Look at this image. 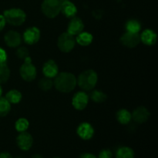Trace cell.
<instances>
[{
    "label": "cell",
    "mask_w": 158,
    "mask_h": 158,
    "mask_svg": "<svg viewBox=\"0 0 158 158\" xmlns=\"http://www.w3.org/2000/svg\"><path fill=\"white\" fill-rule=\"evenodd\" d=\"M77 84V78L75 76L68 72H63L57 74L53 82L56 89L64 94L70 93L73 90Z\"/></svg>",
    "instance_id": "1"
},
{
    "label": "cell",
    "mask_w": 158,
    "mask_h": 158,
    "mask_svg": "<svg viewBox=\"0 0 158 158\" xmlns=\"http://www.w3.org/2000/svg\"><path fill=\"white\" fill-rule=\"evenodd\" d=\"M98 80L97 73L94 69H86L79 75L77 84L83 90L90 91L95 87Z\"/></svg>",
    "instance_id": "2"
},
{
    "label": "cell",
    "mask_w": 158,
    "mask_h": 158,
    "mask_svg": "<svg viewBox=\"0 0 158 158\" xmlns=\"http://www.w3.org/2000/svg\"><path fill=\"white\" fill-rule=\"evenodd\" d=\"M6 23L12 26H19L25 23L26 19V15L24 11L19 8H12L6 9L3 13Z\"/></svg>",
    "instance_id": "3"
},
{
    "label": "cell",
    "mask_w": 158,
    "mask_h": 158,
    "mask_svg": "<svg viewBox=\"0 0 158 158\" xmlns=\"http://www.w3.org/2000/svg\"><path fill=\"white\" fill-rule=\"evenodd\" d=\"M42 12L49 19L56 18L61 10L60 0H44L41 6Z\"/></svg>",
    "instance_id": "4"
},
{
    "label": "cell",
    "mask_w": 158,
    "mask_h": 158,
    "mask_svg": "<svg viewBox=\"0 0 158 158\" xmlns=\"http://www.w3.org/2000/svg\"><path fill=\"white\" fill-rule=\"evenodd\" d=\"M19 73L22 78L27 82H31L36 77V68L32 63L30 57L24 60V63L19 69Z\"/></svg>",
    "instance_id": "5"
},
{
    "label": "cell",
    "mask_w": 158,
    "mask_h": 158,
    "mask_svg": "<svg viewBox=\"0 0 158 158\" xmlns=\"http://www.w3.org/2000/svg\"><path fill=\"white\" fill-rule=\"evenodd\" d=\"M76 45V39L69 32H63L59 36L57 46L60 50L63 52H69L73 49Z\"/></svg>",
    "instance_id": "6"
},
{
    "label": "cell",
    "mask_w": 158,
    "mask_h": 158,
    "mask_svg": "<svg viewBox=\"0 0 158 158\" xmlns=\"http://www.w3.org/2000/svg\"><path fill=\"white\" fill-rule=\"evenodd\" d=\"M120 43L127 48H134L140 43V36L139 33L126 32L120 38Z\"/></svg>",
    "instance_id": "7"
},
{
    "label": "cell",
    "mask_w": 158,
    "mask_h": 158,
    "mask_svg": "<svg viewBox=\"0 0 158 158\" xmlns=\"http://www.w3.org/2000/svg\"><path fill=\"white\" fill-rule=\"evenodd\" d=\"M16 143L19 148L23 151H27L30 150L33 143V138L30 134L27 132L20 133L16 137Z\"/></svg>",
    "instance_id": "8"
},
{
    "label": "cell",
    "mask_w": 158,
    "mask_h": 158,
    "mask_svg": "<svg viewBox=\"0 0 158 158\" xmlns=\"http://www.w3.org/2000/svg\"><path fill=\"white\" fill-rule=\"evenodd\" d=\"M40 29L35 26H32L26 29L23 33V40L29 45L35 44L40 39Z\"/></svg>",
    "instance_id": "9"
},
{
    "label": "cell",
    "mask_w": 158,
    "mask_h": 158,
    "mask_svg": "<svg viewBox=\"0 0 158 158\" xmlns=\"http://www.w3.org/2000/svg\"><path fill=\"white\" fill-rule=\"evenodd\" d=\"M89 102V97L85 92H78L72 99V104L77 110H83L86 107Z\"/></svg>",
    "instance_id": "10"
},
{
    "label": "cell",
    "mask_w": 158,
    "mask_h": 158,
    "mask_svg": "<svg viewBox=\"0 0 158 158\" xmlns=\"http://www.w3.org/2000/svg\"><path fill=\"white\" fill-rule=\"evenodd\" d=\"M77 132L79 137L84 140H90L94 135V127L90 123L86 122H83L79 125Z\"/></svg>",
    "instance_id": "11"
},
{
    "label": "cell",
    "mask_w": 158,
    "mask_h": 158,
    "mask_svg": "<svg viewBox=\"0 0 158 158\" xmlns=\"http://www.w3.org/2000/svg\"><path fill=\"white\" fill-rule=\"evenodd\" d=\"M150 112L144 106H139L136 108L134 110V112L131 114V117L133 120L137 123H143L149 119Z\"/></svg>",
    "instance_id": "12"
},
{
    "label": "cell",
    "mask_w": 158,
    "mask_h": 158,
    "mask_svg": "<svg viewBox=\"0 0 158 158\" xmlns=\"http://www.w3.org/2000/svg\"><path fill=\"white\" fill-rule=\"evenodd\" d=\"M4 40L8 46L15 48L21 44L22 37L21 35L16 31L10 30L5 34Z\"/></svg>",
    "instance_id": "13"
},
{
    "label": "cell",
    "mask_w": 158,
    "mask_h": 158,
    "mask_svg": "<svg viewBox=\"0 0 158 158\" xmlns=\"http://www.w3.org/2000/svg\"><path fill=\"white\" fill-rule=\"evenodd\" d=\"M83 29H84V24L81 19L78 17H73L68 25L67 32L73 35H77L83 32Z\"/></svg>",
    "instance_id": "14"
},
{
    "label": "cell",
    "mask_w": 158,
    "mask_h": 158,
    "mask_svg": "<svg viewBox=\"0 0 158 158\" xmlns=\"http://www.w3.org/2000/svg\"><path fill=\"white\" fill-rule=\"evenodd\" d=\"M43 73L45 77L49 78H54L59 73V68L56 63L53 60H48L44 63L43 67Z\"/></svg>",
    "instance_id": "15"
},
{
    "label": "cell",
    "mask_w": 158,
    "mask_h": 158,
    "mask_svg": "<svg viewBox=\"0 0 158 158\" xmlns=\"http://www.w3.org/2000/svg\"><path fill=\"white\" fill-rule=\"evenodd\" d=\"M60 12H63V15L67 18H73L75 17L77 12V6L70 1L65 0L61 2V10Z\"/></svg>",
    "instance_id": "16"
},
{
    "label": "cell",
    "mask_w": 158,
    "mask_h": 158,
    "mask_svg": "<svg viewBox=\"0 0 158 158\" xmlns=\"http://www.w3.org/2000/svg\"><path fill=\"white\" fill-rule=\"evenodd\" d=\"M140 36V42L143 43V44L147 45V46H152V45L155 44L157 42V34L155 32H154L151 29H145Z\"/></svg>",
    "instance_id": "17"
},
{
    "label": "cell",
    "mask_w": 158,
    "mask_h": 158,
    "mask_svg": "<svg viewBox=\"0 0 158 158\" xmlns=\"http://www.w3.org/2000/svg\"><path fill=\"white\" fill-rule=\"evenodd\" d=\"M94 40L93 35L87 32H82L78 34L76 38V42L82 46H87L92 43Z\"/></svg>",
    "instance_id": "18"
},
{
    "label": "cell",
    "mask_w": 158,
    "mask_h": 158,
    "mask_svg": "<svg viewBox=\"0 0 158 158\" xmlns=\"http://www.w3.org/2000/svg\"><path fill=\"white\" fill-rule=\"evenodd\" d=\"M117 120L120 123L123 125H126L131 122L132 120L131 117V114L126 109H120L118 112L117 113Z\"/></svg>",
    "instance_id": "19"
},
{
    "label": "cell",
    "mask_w": 158,
    "mask_h": 158,
    "mask_svg": "<svg viewBox=\"0 0 158 158\" xmlns=\"http://www.w3.org/2000/svg\"><path fill=\"white\" fill-rule=\"evenodd\" d=\"M22 98H23L22 94L17 89H11L6 95V100L10 103H13V104H16V103H19L21 101Z\"/></svg>",
    "instance_id": "20"
},
{
    "label": "cell",
    "mask_w": 158,
    "mask_h": 158,
    "mask_svg": "<svg viewBox=\"0 0 158 158\" xmlns=\"http://www.w3.org/2000/svg\"><path fill=\"white\" fill-rule=\"evenodd\" d=\"M116 158H134V151L129 147H121L116 152Z\"/></svg>",
    "instance_id": "21"
},
{
    "label": "cell",
    "mask_w": 158,
    "mask_h": 158,
    "mask_svg": "<svg viewBox=\"0 0 158 158\" xmlns=\"http://www.w3.org/2000/svg\"><path fill=\"white\" fill-rule=\"evenodd\" d=\"M10 77V69L6 63H0V84L5 83L9 80Z\"/></svg>",
    "instance_id": "22"
},
{
    "label": "cell",
    "mask_w": 158,
    "mask_h": 158,
    "mask_svg": "<svg viewBox=\"0 0 158 158\" xmlns=\"http://www.w3.org/2000/svg\"><path fill=\"white\" fill-rule=\"evenodd\" d=\"M125 28L127 29V32L138 33L141 29V25L137 20L130 19L125 24Z\"/></svg>",
    "instance_id": "23"
},
{
    "label": "cell",
    "mask_w": 158,
    "mask_h": 158,
    "mask_svg": "<svg viewBox=\"0 0 158 158\" xmlns=\"http://www.w3.org/2000/svg\"><path fill=\"white\" fill-rule=\"evenodd\" d=\"M11 110V103L6 97H0V117H6Z\"/></svg>",
    "instance_id": "24"
},
{
    "label": "cell",
    "mask_w": 158,
    "mask_h": 158,
    "mask_svg": "<svg viewBox=\"0 0 158 158\" xmlns=\"http://www.w3.org/2000/svg\"><path fill=\"white\" fill-rule=\"evenodd\" d=\"M91 100L97 103H101L106 101L107 96L101 90H94L90 94Z\"/></svg>",
    "instance_id": "25"
},
{
    "label": "cell",
    "mask_w": 158,
    "mask_h": 158,
    "mask_svg": "<svg viewBox=\"0 0 158 158\" xmlns=\"http://www.w3.org/2000/svg\"><path fill=\"white\" fill-rule=\"evenodd\" d=\"M39 87L43 91H49L52 89V86H53V82L51 80V78L49 77H43L41 80L39 81Z\"/></svg>",
    "instance_id": "26"
},
{
    "label": "cell",
    "mask_w": 158,
    "mask_h": 158,
    "mask_svg": "<svg viewBox=\"0 0 158 158\" xmlns=\"http://www.w3.org/2000/svg\"><path fill=\"white\" fill-rule=\"evenodd\" d=\"M29 123L27 119L26 118H19L16 120L15 123V128L18 132L22 133L26 131V130L29 128Z\"/></svg>",
    "instance_id": "27"
},
{
    "label": "cell",
    "mask_w": 158,
    "mask_h": 158,
    "mask_svg": "<svg viewBox=\"0 0 158 158\" xmlns=\"http://www.w3.org/2000/svg\"><path fill=\"white\" fill-rule=\"evenodd\" d=\"M16 56L21 60H25L29 56V51L25 46H21L16 51Z\"/></svg>",
    "instance_id": "28"
},
{
    "label": "cell",
    "mask_w": 158,
    "mask_h": 158,
    "mask_svg": "<svg viewBox=\"0 0 158 158\" xmlns=\"http://www.w3.org/2000/svg\"><path fill=\"white\" fill-rule=\"evenodd\" d=\"M113 154L110 150L109 149H103L99 154L97 158H112Z\"/></svg>",
    "instance_id": "29"
},
{
    "label": "cell",
    "mask_w": 158,
    "mask_h": 158,
    "mask_svg": "<svg viewBox=\"0 0 158 158\" xmlns=\"http://www.w3.org/2000/svg\"><path fill=\"white\" fill-rule=\"evenodd\" d=\"M6 60H7V54H6V52L2 48L0 47V63H6Z\"/></svg>",
    "instance_id": "30"
},
{
    "label": "cell",
    "mask_w": 158,
    "mask_h": 158,
    "mask_svg": "<svg viewBox=\"0 0 158 158\" xmlns=\"http://www.w3.org/2000/svg\"><path fill=\"white\" fill-rule=\"evenodd\" d=\"M6 21L4 15H0V31H2L3 29H4L5 26H6Z\"/></svg>",
    "instance_id": "31"
},
{
    "label": "cell",
    "mask_w": 158,
    "mask_h": 158,
    "mask_svg": "<svg viewBox=\"0 0 158 158\" xmlns=\"http://www.w3.org/2000/svg\"><path fill=\"white\" fill-rule=\"evenodd\" d=\"M79 158H97L94 154H90V153H84L82 154Z\"/></svg>",
    "instance_id": "32"
},
{
    "label": "cell",
    "mask_w": 158,
    "mask_h": 158,
    "mask_svg": "<svg viewBox=\"0 0 158 158\" xmlns=\"http://www.w3.org/2000/svg\"><path fill=\"white\" fill-rule=\"evenodd\" d=\"M0 158H12V155L8 152L0 153Z\"/></svg>",
    "instance_id": "33"
},
{
    "label": "cell",
    "mask_w": 158,
    "mask_h": 158,
    "mask_svg": "<svg viewBox=\"0 0 158 158\" xmlns=\"http://www.w3.org/2000/svg\"><path fill=\"white\" fill-rule=\"evenodd\" d=\"M32 158H43V157L40 154H34V155H32Z\"/></svg>",
    "instance_id": "34"
},
{
    "label": "cell",
    "mask_w": 158,
    "mask_h": 158,
    "mask_svg": "<svg viewBox=\"0 0 158 158\" xmlns=\"http://www.w3.org/2000/svg\"><path fill=\"white\" fill-rule=\"evenodd\" d=\"M2 94V88L1 85H0V97H1Z\"/></svg>",
    "instance_id": "35"
},
{
    "label": "cell",
    "mask_w": 158,
    "mask_h": 158,
    "mask_svg": "<svg viewBox=\"0 0 158 158\" xmlns=\"http://www.w3.org/2000/svg\"><path fill=\"white\" fill-rule=\"evenodd\" d=\"M15 158H23V157H15Z\"/></svg>",
    "instance_id": "36"
},
{
    "label": "cell",
    "mask_w": 158,
    "mask_h": 158,
    "mask_svg": "<svg viewBox=\"0 0 158 158\" xmlns=\"http://www.w3.org/2000/svg\"><path fill=\"white\" fill-rule=\"evenodd\" d=\"M52 158H60V157H52Z\"/></svg>",
    "instance_id": "37"
},
{
    "label": "cell",
    "mask_w": 158,
    "mask_h": 158,
    "mask_svg": "<svg viewBox=\"0 0 158 158\" xmlns=\"http://www.w3.org/2000/svg\"><path fill=\"white\" fill-rule=\"evenodd\" d=\"M117 2H120V1H121V0H117Z\"/></svg>",
    "instance_id": "38"
},
{
    "label": "cell",
    "mask_w": 158,
    "mask_h": 158,
    "mask_svg": "<svg viewBox=\"0 0 158 158\" xmlns=\"http://www.w3.org/2000/svg\"><path fill=\"white\" fill-rule=\"evenodd\" d=\"M60 1H65V0H60Z\"/></svg>",
    "instance_id": "39"
}]
</instances>
